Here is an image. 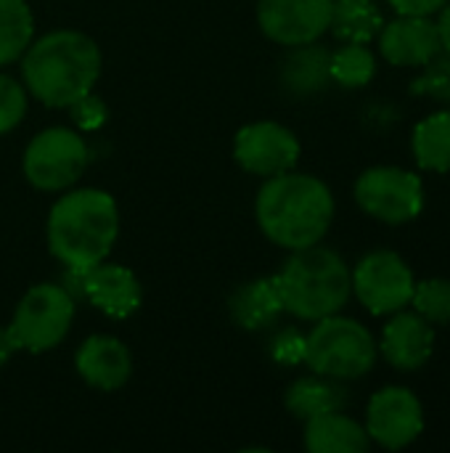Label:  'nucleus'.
<instances>
[{"label": "nucleus", "instance_id": "f257e3e1", "mask_svg": "<svg viewBox=\"0 0 450 453\" xmlns=\"http://www.w3.org/2000/svg\"><path fill=\"white\" fill-rule=\"evenodd\" d=\"M334 210L332 188L321 178L294 170L265 178L255 199L260 231L289 252L321 244L332 228Z\"/></svg>", "mask_w": 450, "mask_h": 453}, {"label": "nucleus", "instance_id": "f03ea898", "mask_svg": "<svg viewBox=\"0 0 450 453\" xmlns=\"http://www.w3.org/2000/svg\"><path fill=\"white\" fill-rule=\"evenodd\" d=\"M101 74L95 40L77 29H53L32 40L21 56V80L29 96L50 109H69L88 96Z\"/></svg>", "mask_w": 450, "mask_h": 453}, {"label": "nucleus", "instance_id": "7ed1b4c3", "mask_svg": "<svg viewBox=\"0 0 450 453\" xmlns=\"http://www.w3.org/2000/svg\"><path fill=\"white\" fill-rule=\"evenodd\" d=\"M119 234V210L101 188L64 194L48 212L45 239L50 255L64 268L88 271L109 257Z\"/></svg>", "mask_w": 450, "mask_h": 453}, {"label": "nucleus", "instance_id": "20e7f679", "mask_svg": "<svg viewBox=\"0 0 450 453\" xmlns=\"http://www.w3.org/2000/svg\"><path fill=\"white\" fill-rule=\"evenodd\" d=\"M284 311L300 321H321L342 313L353 297V271L345 257L329 247L313 244L294 250L273 276Z\"/></svg>", "mask_w": 450, "mask_h": 453}, {"label": "nucleus", "instance_id": "39448f33", "mask_svg": "<svg viewBox=\"0 0 450 453\" xmlns=\"http://www.w3.org/2000/svg\"><path fill=\"white\" fill-rule=\"evenodd\" d=\"M377 358L379 345L374 334L355 319L334 313L316 321L310 334H305V364L313 374L350 382L366 377Z\"/></svg>", "mask_w": 450, "mask_h": 453}, {"label": "nucleus", "instance_id": "423d86ee", "mask_svg": "<svg viewBox=\"0 0 450 453\" xmlns=\"http://www.w3.org/2000/svg\"><path fill=\"white\" fill-rule=\"evenodd\" d=\"M74 319V297L61 284H34L19 300L8 332L19 350L48 353L64 342Z\"/></svg>", "mask_w": 450, "mask_h": 453}, {"label": "nucleus", "instance_id": "0eeeda50", "mask_svg": "<svg viewBox=\"0 0 450 453\" xmlns=\"http://www.w3.org/2000/svg\"><path fill=\"white\" fill-rule=\"evenodd\" d=\"M88 162L90 151L80 133L69 127H48L27 143L21 170L37 191H66L82 178Z\"/></svg>", "mask_w": 450, "mask_h": 453}, {"label": "nucleus", "instance_id": "6e6552de", "mask_svg": "<svg viewBox=\"0 0 450 453\" xmlns=\"http://www.w3.org/2000/svg\"><path fill=\"white\" fill-rule=\"evenodd\" d=\"M358 207L387 226H406L416 220L424 210V183L416 173L379 165L358 175L353 186Z\"/></svg>", "mask_w": 450, "mask_h": 453}, {"label": "nucleus", "instance_id": "1a4fd4ad", "mask_svg": "<svg viewBox=\"0 0 450 453\" xmlns=\"http://www.w3.org/2000/svg\"><path fill=\"white\" fill-rule=\"evenodd\" d=\"M414 271L393 250H374L363 255L353 271V295L371 316H393L411 305Z\"/></svg>", "mask_w": 450, "mask_h": 453}, {"label": "nucleus", "instance_id": "9d476101", "mask_svg": "<svg viewBox=\"0 0 450 453\" xmlns=\"http://www.w3.org/2000/svg\"><path fill=\"white\" fill-rule=\"evenodd\" d=\"M363 427L371 443L387 451H403L424 433V406L408 388H382L369 401Z\"/></svg>", "mask_w": 450, "mask_h": 453}, {"label": "nucleus", "instance_id": "9b49d317", "mask_svg": "<svg viewBox=\"0 0 450 453\" xmlns=\"http://www.w3.org/2000/svg\"><path fill=\"white\" fill-rule=\"evenodd\" d=\"M300 151L297 135L286 125L271 119L244 125L233 141V159L241 165V170L257 178H273L294 170Z\"/></svg>", "mask_w": 450, "mask_h": 453}, {"label": "nucleus", "instance_id": "f8f14e48", "mask_svg": "<svg viewBox=\"0 0 450 453\" xmlns=\"http://www.w3.org/2000/svg\"><path fill=\"white\" fill-rule=\"evenodd\" d=\"M257 24L278 45L321 40L332 24V0H257Z\"/></svg>", "mask_w": 450, "mask_h": 453}, {"label": "nucleus", "instance_id": "ddd939ff", "mask_svg": "<svg viewBox=\"0 0 450 453\" xmlns=\"http://www.w3.org/2000/svg\"><path fill=\"white\" fill-rule=\"evenodd\" d=\"M377 345L393 369L403 374L419 372L430 364L435 353V326L427 319H422L416 311L403 308L390 316Z\"/></svg>", "mask_w": 450, "mask_h": 453}, {"label": "nucleus", "instance_id": "4468645a", "mask_svg": "<svg viewBox=\"0 0 450 453\" xmlns=\"http://www.w3.org/2000/svg\"><path fill=\"white\" fill-rule=\"evenodd\" d=\"M379 53L393 66H411L419 69L427 61H432L440 48L438 24L432 16H400L387 21L379 35Z\"/></svg>", "mask_w": 450, "mask_h": 453}, {"label": "nucleus", "instance_id": "2eb2a0df", "mask_svg": "<svg viewBox=\"0 0 450 453\" xmlns=\"http://www.w3.org/2000/svg\"><path fill=\"white\" fill-rule=\"evenodd\" d=\"M82 297L109 319H130L143 303V289L130 268L103 260L82 273Z\"/></svg>", "mask_w": 450, "mask_h": 453}, {"label": "nucleus", "instance_id": "dca6fc26", "mask_svg": "<svg viewBox=\"0 0 450 453\" xmlns=\"http://www.w3.org/2000/svg\"><path fill=\"white\" fill-rule=\"evenodd\" d=\"M74 369L80 380L93 390L114 393L127 385L133 374V356L122 340L109 334H93L77 348Z\"/></svg>", "mask_w": 450, "mask_h": 453}, {"label": "nucleus", "instance_id": "f3484780", "mask_svg": "<svg viewBox=\"0 0 450 453\" xmlns=\"http://www.w3.org/2000/svg\"><path fill=\"white\" fill-rule=\"evenodd\" d=\"M329 64H332V50L318 40L305 45H292V50L281 61V74H278L284 90L297 98H308L326 90L332 82Z\"/></svg>", "mask_w": 450, "mask_h": 453}, {"label": "nucleus", "instance_id": "a211bd4d", "mask_svg": "<svg viewBox=\"0 0 450 453\" xmlns=\"http://www.w3.org/2000/svg\"><path fill=\"white\" fill-rule=\"evenodd\" d=\"M228 313L236 326L247 332H263V329L276 326L286 311H284L278 287L271 276V279H255V281L241 284L228 300Z\"/></svg>", "mask_w": 450, "mask_h": 453}, {"label": "nucleus", "instance_id": "6ab92c4d", "mask_svg": "<svg viewBox=\"0 0 450 453\" xmlns=\"http://www.w3.org/2000/svg\"><path fill=\"white\" fill-rule=\"evenodd\" d=\"M305 449L310 453H366L371 438L353 417L329 411L305 422Z\"/></svg>", "mask_w": 450, "mask_h": 453}, {"label": "nucleus", "instance_id": "aec40b11", "mask_svg": "<svg viewBox=\"0 0 450 453\" xmlns=\"http://www.w3.org/2000/svg\"><path fill=\"white\" fill-rule=\"evenodd\" d=\"M347 401H350L347 388L339 380L321 377V374L300 377L297 382L289 385V390L284 395L289 414L302 422L329 414V411H342L347 406Z\"/></svg>", "mask_w": 450, "mask_h": 453}, {"label": "nucleus", "instance_id": "412c9836", "mask_svg": "<svg viewBox=\"0 0 450 453\" xmlns=\"http://www.w3.org/2000/svg\"><path fill=\"white\" fill-rule=\"evenodd\" d=\"M385 27L377 0H332V35L339 42H371Z\"/></svg>", "mask_w": 450, "mask_h": 453}, {"label": "nucleus", "instance_id": "4be33fe9", "mask_svg": "<svg viewBox=\"0 0 450 453\" xmlns=\"http://www.w3.org/2000/svg\"><path fill=\"white\" fill-rule=\"evenodd\" d=\"M411 151L422 170L450 173V109L424 117L411 135Z\"/></svg>", "mask_w": 450, "mask_h": 453}, {"label": "nucleus", "instance_id": "5701e85b", "mask_svg": "<svg viewBox=\"0 0 450 453\" xmlns=\"http://www.w3.org/2000/svg\"><path fill=\"white\" fill-rule=\"evenodd\" d=\"M34 37V16L27 0H0V66L24 56Z\"/></svg>", "mask_w": 450, "mask_h": 453}, {"label": "nucleus", "instance_id": "b1692460", "mask_svg": "<svg viewBox=\"0 0 450 453\" xmlns=\"http://www.w3.org/2000/svg\"><path fill=\"white\" fill-rule=\"evenodd\" d=\"M332 82L342 88H366L377 77V56L366 42H345L332 53Z\"/></svg>", "mask_w": 450, "mask_h": 453}, {"label": "nucleus", "instance_id": "393cba45", "mask_svg": "<svg viewBox=\"0 0 450 453\" xmlns=\"http://www.w3.org/2000/svg\"><path fill=\"white\" fill-rule=\"evenodd\" d=\"M414 311L427 319L432 326H448L450 324V279H422L414 287L411 297Z\"/></svg>", "mask_w": 450, "mask_h": 453}, {"label": "nucleus", "instance_id": "a878e982", "mask_svg": "<svg viewBox=\"0 0 450 453\" xmlns=\"http://www.w3.org/2000/svg\"><path fill=\"white\" fill-rule=\"evenodd\" d=\"M419 69L422 72L411 80V93L438 104H450V53L440 50Z\"/></svg>", "mask_w": 450, "mask_h": 453}, {"label": "nucleus", "instance_id": "bb28decb", "mask_svg": "<svg viewBox=\"0 0 450 453\" xmlns=\"http://www.w3.org/2000/svg\"><path fill=\"white\" fill-rule=\"evenodd\" d=\"M27 114V88L24 82L0 74V135L11 133Z\"/></svg>", "mask_w": 450, "mask_h": 453}, {"label": "nucleus", "instance_id": "cd10ccee", "mask_svg": "<svg viewBox=\"0 0 450 453\" xmlns=\"http://www.w3.org/2000/svg\"><path fill=\"white\" fill-rule=\"evenodd\" d=\"M268 353L281 366H300V364H305V334L294 326L278 329L271 337Z\"/></svg>", "mask_w": 450, "mask_h": 453}, {"label": "nucleus", "instance_id": "c85d7f7f", "mask_svg": "<svg viewBox=\"0 0 450 453\" xmlns=\"http://www.w3.org/2000/svg\"><path fill=\"white\" fill-rule=\"evenodd\" d=\"M69 109H72V119H74L82 130H95V127H101V125L106 122V114H109L106 106H103V101L95 98L93 90H90L88 96L77 98Z\"/></svg>", "mask_w": 450, "mask_h": 453}, {"label": "nucleus", "instance_id": "c756f323", "mask_svg": "<svg viewBox=\"0 0 450 453\" xmlns=\"http://www.w3.org/2000/svg\"><path fill=\"white\" fill-rule=\"evenodd\" d=\"M400 16H435L448 0H387Z\"/></svg>", "mask_w": 450, "mask_h": 453}, {"label": "nucleus", "instance_id": "7c9ffc66", "mask_svg": "<svg viewBox=\"0 0 450 453\" xmlns=\"http://www.w3.org/2000/svg\"><path fill=\"white\" fill-rule=\"evenodd\" d=\"M438 35H440V48L450 53V0L438 11Z\"/></svg>", "mask_w": 450, "mask_h": 453}, {"label": "nucleus", "instance_id": "2f4dec72", "mask_svg": "<svg viewBox=\"0 0 450 453\" xmlns=\"http://www.w3.org/2000/svg\"><path fill=\"white\" fill-rule=\"evenodd\" d=\"M16 350H19V348H16V342H13V337H11L8 326H5V329L0 326V369L11 361V356H13Z\"/></svg>", "mask_w": 450, "mask_h": 453}]
</instances>
